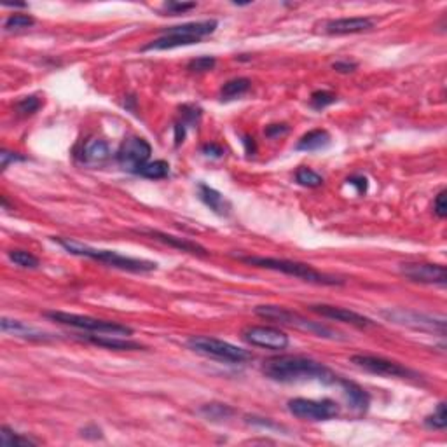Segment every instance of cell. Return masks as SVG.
<instances>
[{"mask_svg": "<svg viewBox=\"0 0 447 447\" xmlns=\"http://www.w3.org/2000/svg\"><path fill=\"white\" fill-rule=\"evenodd\" d=\"M243 143H245V147H247V152L248 154H254L255 152V142H254V139H250V137H243Z\"/></svg>", "mask_w": 447, "mask_h": 447, "instance_id": "obj_42", "label": "cell"}, {"mask_svg": "<svg viewBox=\"0 0 447 447\" xmlns=\"http://www.w3.org/2000/svg\"><path fill=\"white\" fill-rule=\"evenodd\" d=\"M150 154H152V147L146 139L140 137H130L121 143L117 149L116 159L121 164V168L131 173H137L143 164L149 163Z\"/></svg>", "mask_w": 447, "mask_h": 447, "instance_id": "obj_10", "label": "cell"}, {"mask_svg": "<svg viewBox=\"0 0 447 447\" xmlns=\"http://www.w3.org/2000/svg\"><path fill=\"white\" fill-rule=\"evenodd\" d=\"M356 63L355 62H335L334 65H332V69L338 70V72L341 73H348V72H353V70H356Z\"/></svg>", "mask_w": 447, "mask_h": 447, "instance_id": "obj_40", "label": "cell"}, {"mask_svg": "<svg viewBox=\"0 0 447 447\" xmlns=\"http://www.w3.org/2000/svg\"><path fill=\"white\" fill-rule=\"evenodd\" d=\"M110 147L105 140L102 139H89L80 147L79 157L86 164H102L107 159H110Z\"/></svg>", "mask_w": 447, "mask_h": 447, "instance_id": "obj_19", "label": "cell"}, {"mask_svg": "<svg viewBox=\"0 0 447 447\" xmlns=\"http://www.w3.org/2000/svg\"><path fill=\"white\" fill-rule=\"evenodd\" d=\"M44 317L56 322V324L69 325V327L80 328V331L95 332V334H100V335H117V338L126 335L128 338V335L133 334V328L126 327V325L116 324V322L98 320V318H93V317H82V315H73V313L46 311L44 313Z\"/></svg>", "mask_w": 447, "mask_h": 447, "instance_id": "obj_5", "label": "cell"}, {"mask_svg": "<svg viewBox=\"0 0 447 447\" xmlns=\"http://www.w3.org/2000/svg\"><path fill=\"white\" fill-rule=\"evenodd\" d=\"M0 444L4 447L12 446H35L37 440H32L30 437L19 435L15 430H11L9 426H2L0 428Z\"/></svg>", "mask_w": 447, "mask_h": 447, "instance_id": "obj_25", "label": "cell"}, {"mask_svg": "<svg viewBox=\"0 0 447 447\" xmlns=\"http://www.w3.org/2000/svg\"><path fill=\"white\" fill-rule=\"evenodd\" d=\"M252 87V80L247 79V77H238V79L227 80L220 89L222 100H234L243 96L245 93Z\"/></svg>", "mask_w": 447, "mask_h": 447, "instance_id": "obj_23", "label": "cell"}, {"mask_svg": "<svg viewBox=\"0 0 447 447\" xmlns=\"http://www.w3.org/2000/svg\"><path fill=\"white\" fill-rule=\"evenodd\" d=\"M264 133L265 137L274 139V137H280V135H285V133H288V128L285 126V124H271V126L265 128Z\"/></svg>", "mask_w": 447, "mask_h": 447, "instance_id": "obj_37", "label": "cell"}, {"mask_svg": "<svg viewBox=\"0 0 447 447\" xmlns=\"http://www.w3.org/2000/svg\"><path fill=\"white\" fill-rule=\"evenodd\" d=\"M243 339L252 346L264 349H273V351H281L287 349L290 344V339L285 332L274 327H262V325H254L247 327L243 331Z\"/></svg>", "mask_w": 447, "mask_h": 447, "instance_id": "obj_12", "label": "cell"}, {"mask_svg": "<svg viewBox=\"0 0 447 447\" xmlns=\"http://www.w3.org/2000/svg\"><path fill=\"white\" fill-rule=\"evenodd\" d=\"M217 19H204V21H191L184 23V25L170 26V28H164L159 39L143 46V51H166V49L193 46V44L201 42V39H204L207 35H211L217 30Z\"/></svg>", "mask_w": 447, "mask_h": 447, "instance_id": "obj_3", "label": "cell"}, {"mask_svg": "<svg viewBox=\"0 0 447 447\" xmlns=\"http://www.w3.org/2000/svg\"><path fill=\"white\" fill-rule=\"evenodd\" d=\"M288 411L304 421H328L339 416V405L334 400L294 398L288 402Z\"/></svg>", "mask_w": 447, "mask_h": 447, "instance_id": "obj_9", "label": "cell"}, {"mask_svg": "<svg viewBox=\"0 0 447 447\" xmlns=\"http://www.w3.org/2000/svg\"><path fill=\"white\" fill-rule=\"evenodd\" d=\"M149 236L156 238V240L163 241V243L170 245V247L173 248H178V250L182 252H189V254H198V255H207L208 252L204 250L201 245L194 243V241H189V240H182V238H177V236H171V234H166V233H161V231H146Z\"/></svg>", "mask_w": 447, "mask_h": 447, "instance_id": "obj_22", "label": "cell"}, {"mask_svg": "<svg viewBox=\"0 0 447 447\" xmlns=\"http://www.w3.org/2000/svg\"><path fill=\"white\" fill-rule=\"evenodd\" d=\"M331 133L327 130L308 131L297 142L295 150H301V152H317V150L327 149L331 146Z\"/></svg>", "mask_w": 447, "mask_h": 447, "instance_id": "obj_21", "label": "cell"}, {"mask_svg": "<svg viewBox=\"0 0 447 447\" xmlns=\"http://www.w3.org/2000/svg\"><path fill=\"white\" fill-rule=\"evenodd\" d=\"M295 180L297 184L304 187H320L324 186V178L317 173V171H313L311 168H299L297 173H295Z\"/></svg>", "mask_w": 447, "mask_h": 447, "instance_id": "obj_27", "label": "cell"}, {"mask_svg": "<svg viewBox=\"0 0 447 447\" xmlns=\"http://www.w3.org/2000/svg\"><path fill=\"white\" fill-rule=\"evenodd\" d=\"M55 241L62 245L69 254L93 258V261L103 262L110 268L128 271V273H152V271L157 270L156 262L146 261V258L126 257V255H121L114 250H100V248L87 247V245L79 243L76 240H69V238H55Z\"/></svg>", "mask_w": 447, "mask_h": 447, "instance_id": "obj_2", "label": "cell"}, {"mask_svg": "<svg viewBox=\"0 0 447 447\" xmlns=\"http://www.w3.org/2000/svg\"><path fill=\"white\" fill-rule=\"evenodd\" d=\"M35 25V19L28 15H12L6 19L4 28L6 30H23L30 28V26Z\"/></svg>", "mask_w": 447, "mask_h": 447, "instance_id": "obj_32", "label": "cell"}, {"mask_svg": "<svg viewBox=\"0 0 447 447\" xmlns=\"http://www.w3.org/2000/svg\"><path fill=\"white\" fill-rule=\"evenodd\" d=\"M335 102H338V96L331 91H315L309 98V103L315 110H324Z\"/></svg>", "mask_w": 447, "mask_h": 447, "instance_id": "obj_30", "label": "cell"}, {"mask_svg": "<svg viewBox=\"0 0 447 447\" xmlns=\"http://www.w3.org/2000/svg\"><path fill=\"white\" fill-rule=\"evenodd\" d=\"M446 191H440L437 194L435 201H433V213L437 215L439 218H446L447 215V201H446Z\"/></svg>", "mask_w": 447, "mask_h": 447, "instance_id": "obj_35", "label": "cell"}, {"mask_svg": "<svg viewBox=\"0 0 447 447\" xmlns=\"http://www.w3.org/2000/svg\"><path fill=\"white\" fill-rule=\"evenodd\" d=\"M262 372L265 378L278 383L320 381L324 385H338L339 379V376L332 372L327 365L297 355H281L270 358L262 365Z\"/></svg>", "mask_w": 447, "mask_h": 447, "instance_id": "obj_1", "label": "cell"}, {"mask_svg": "<svg viewBox=\"0 0 447 447\" xmlns=\"http://www.w3.org/2000/svg\"><path fill=\"white\" fill-rule=\"evenodd\" d=\"M245 264L255 265V268H262V270H271L283 273L287 277L299 278L302 281L315 285H342V280L339 278L331 277L317 271L315 268H311L309 264L304 262H295L287 261V258H274V257H257V255H248V257H238Z\"/></svg>", "mask_w": 447, "mask_h": 447, "instance_id": "obj_4", "label": "cell"}, {"mask_svg": "<svg viewBox=\"0 0 447 447\" xmlns=\"http://www.w3.org/2000/svg\"><path fill=\"white\" fill-rule=\"evenodd\" d=\"M400 273L404 274L407 280L416 281V283L425 285H440L446 287L447 283V271L440 264H426V262H407L402 264Z\"/></svg>", "mask_w": 447, "mask_h": 447, "instance_id": "obj_13", "label": "cell"}, {"mask_svg": "<svg viewBox=\"0 0 447 447\" xmlns=\"http://www.w3.org/2000/svg\"><path fill=\"white\" fill-rule=\"evenodd\" d=\"M8 257L9 261L15 262L19 268H25V270H35V268H39V258L30 254V252L11 250L8 254Z\"/></svg>", "mask_w": 447, "mask_h": 447, "instance_id": "obj_26", "label": "cell"}, {"mask_svg": "<svg viewBox=\"0 0 447 447\" xmlns=\"http://www.w3.org/2000/svg\"><path fill=\"white\" fill-rule=\"evenodd\" d=\"M372 18H339L325 23V32L331 35H348V33H362L374 28Z\"/></svg>", "mask_w": 447, "mask_h": 447, "instance_id": "obj_15", "label": "cell"}, {"mask_svg": "<svg viewBox=\"0 0 447 447\" xmlns=\"http://www.w3.org/2000/svg\"><path fill=\"white\" fill-rule=\"evenodd\" d=\"M215 65H217V60H215L213 56H200V58L191 60L187 69H189L191 72L201 73V72H208V70L213 69Z\"/></svg>", "mask_w": 447, "mask_h": 447, "instance_id": "obj_33", "label": "cell"}, {"mask_svg": "<svg viewBox=\"0 0 447 447\" xmlns=\"http://www.w3.org/2000/svg\"><path fill=\"white\" fill-rule=\"evenodd\" d=\"M201 152L208 157H222L224 156V149H222L218 143H207V146H203Z\"/></svg>", "mask_w": 447, "mask_h": 447, "instance_id": "obj_38", "label": "cell"}, {"mask_svg": "<svg viewBox=\"0 0 447 447\" xmlns=\"http://www.w3.org/2000/svg\"><path fill=\"white\" fill-rule=\"evenodd\" d=\"M383 317L393 324L416 328V331L446 334V318L444 317H432V315L412 311V309H388V311H383Z\"/></svg>", "mask_w": 447, "mask_h": 447, "instance_id": "obj_8", "label": "cell"}, {"mask_svg": "<svg viewBox=\"0 0 447 447\" xmlns=\"http://www.w3.org/2000/svg\"><path fill=\"white\" fill-rule=\"evenodd\" d=\"M425 425L432 430H444L447 426V412H446V402H440L437 405L435 412L425 418Z\"/></svg>", "mask_w": 447, "mask_h": 447, "instance_id": "obj_28", "label": "cell"}, {"mask_svg": "<svg viewBox=\"0 0 447 447\" xmlns=\"http://www.w3.org/2000/svg\"><path fill=\"white\" fill-rule=\"evenodd\" d=\"M137 175L143 178H149V180H161V178H166L170 175V164L163 159L157 161H149L147 164H143Z\"/></svg>", "mask_w": 447, "mask_h": 447, "instance_id": "obj_24", "label": "cell"}, {"mask_svg": "<svg viewBox=\"0 0 447 447\" xmlns=\"http://www.w3.org/2000/svg\"><path fill=\"white\" fill-rule=\"evenodd\" d=\"M346 182H348L349 186L356 187V189H358V194H365V193H367V178H364V177H351V178H348Z\"/></svg>", "mask_w": 447, "mask_h": 447, "instance_id": "obj_39", "label": "cell"}, {"mask_svg": "<svg viewBox=\"0 0 447 447\" xmlns=\"http://www.w3.org/2000/svg\"><path fill=\"white\" fill-rule=\"evenodd\" d=\"M351 364H355L356 367L364 369V371L371 372V374L385 376V378H402V379H411L418 378L414 371L404 367V365L396 364V362L386 360L383 356L374 355H353Z\"/></svg>", "mask_w": 447, "mask_h": 447, "instance_id": "obj_11", "label": "cell"}, {"mask_svg": "<svg viewBox=\"0 0 447 447\" xmlns=\"http://www.w3.org/2000/svg\"><path fill=\"white\" fill-rule=\"evenodd\" d=\"M82 437H87V439H100V437H102V430L96 428V426H86V428H82Z\"/></svg>", "mask_w": 447, "mask_h": 447, "instance_id": "obj_41", "label": "cell"}, {"mask_svg": "<svg viewBox=\"0 0 447 447\" xmlns=\"http://www.w3.org/2000/svg\"><path fill=\"white\" fill-rule=\"evenodd\" d=\"M19 161H25V157L19 156L18 152H9V150H2L0 152V163H2V170L9 166L11 163H19Z\"/></svg>", "mask_w": 447, "mask_h": 447, "instance_id": "obj_36", "label": "cell"}, {"mask_svg": "<svg viewBox=\"0 0 447 447\" xmlns=\"http://www.w3.org/2000/svg\"><path fill=\"white\" fill-rule=\"evenodd\" d=\"M187 346L200 355L231 362V364H241V362H247L252 358L247 349H241L231 342L220 341V339L208 338V335H193V338L187 339Z\"/></svg>", "mask_w": 447, "mask_h": 447, "instance_id": "obj_7", "label": "cell"}, {"mask_svg": "<svg viewBox=\"0 0 447 447\" xmlns=\"http://www.w3.org/2000/svg\"><path fill=\"white\" fill-rule=\"evenodd\" d=\"M201 412L210 419H227L233 416V409L227 407L226 404H208L201 407Z\"/></svg>", "mask_w": 447, "mask_h": 447, "instance_id": "obj_31", "label": "cell"}, {"mask_svg": "<svg viewBox=\"0 0 447 447\" xmlns=\"http://www.w3.org/2000/svg\"><path fill=\"white\" fill-rule=\"evenodd\" d=\"M82 339H86L91 344L102 346V348L107 349H116V351H137V349H143V346L140 342L117 338V335H82Z\"/></svg>", "mask_w": 447, "mask_h": 447, "instance_id": "obj_20", "label": "cell"}, {"mask_svg": "<svg viewBox=\"0 0 447 447\" xmlns=\"http://www.w3.org/2000/svg\"><path fill=\"white\" fill-rule=\"evenodd\" d=\"M40 107H42V100L35 95H30L16 103V112H18L19 116H32V114H35Z\"/></svg>", "mask_w": 447, "mask_h": 447, "instance_id": "obj_29", "label": "cell"}, {"mask_svg": "<svg viewBox=\"0 0 447 447\" xmlns=\"http://www.w3.org/2000/svg\"><path fill=\"white\" fill-rule=\"evenodd\" d=\"M0 328L4 334H12L16 338L28 339V341H51L53 335L48 334V332L40 331V328L32 327V325H26L19 320H12V318L4 317L2 322H0Z\"/></svg>", "mask_w": 447, "mask_h": 447, "instance_id": "obj_16", "label": "cell"}, {"mask_svg": "<svg viewBox=\"0 0 447 447\" xmlns=\"http://www.w3.org/2000/svg\"><path fill=\"white\" fill-rule=\"evenodd\" d=\"M255 315L264 320H271L274 324H283V325H290V327L301 328L304 332H311L315 335H320V338H327V339H339L338 332L331 331L325 325L317 324V322H311L308 318L301 317L299 313L290 311L287 308H281V306H257L255 308Z\"/></svg>", "mask_w": 447, "mask_h": 447, "instance_id": "obj_6", "label": "cell"}, {"mask_svg": "<svg viewBox=\"0 0 447 447\" xmlns=\"http://www.w3.org/2000/svg\"><path fill=\"white\" fill-rule=\"evenodd\" d=\"M194 8H196V2H166L164 4V11L173 16L184 15V12L191 11Z\"/></svg>", "mask_w": 447, "mask_h": 447, "instance_id": "obj_34", "label": "cell"}, {"mask_svg": "<svg viewBox=\"0 0 447 447\" xmlns=\"http://www.w3.org/2000/svg\"><path fill=\"white\" fill-rule=\"evenodd\" d=\"M198 196L203 201L204 207H208L213 213L220 215V217H227L231 213V210H233L231 201L224 194L215 191L213 187L207 186V184H200L198 186Z\"/></svg>", "mask_w": 447, "mask_h": 447, "instance_id": "obj_18", "label": "cell"}, {"mask_svg": "<svg viewBox=\"0 0 447 447\" xmlns=\"http://www.w3.org/2000/svg\"><path fill=\"white\" fill-rule=\"evenodd\" d=\"M338 385L341 386L342 392H344V396H346V400H348L349 407H351L353 411L364 414V412L369 409V405H371V395H369V393L365 392L360 385H356V383H353V381H348V379L339 378Z\"/></svg>", "mask_w": 447, "mask_h": 447, "instance_id": "obj_17", "label": "cell"}, {"mask_svg": "<svg viewBox=\"0 0 447 447\" xmlns=\"http://www.w3.org/2000/svg\"><path fill=\"white\" fill-rule=\"evenodd\" d=\"M313 313H317L320 317L328 318V320L334 322H342V324L353 325V327L358 328H367L374 327V322L371 318L364 317V315H358V313L351 311V309L339 308V306H331V304H313L309 306Z\"/></svg>", "mask_w": 447, "mask_h": 447, "instance_id": "obj_14", "label": "cell"}]
</instances>
